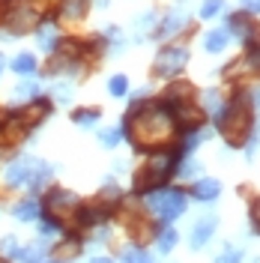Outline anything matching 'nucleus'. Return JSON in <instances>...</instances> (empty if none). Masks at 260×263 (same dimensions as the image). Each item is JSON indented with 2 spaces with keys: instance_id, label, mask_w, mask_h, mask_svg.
Returning a JSON list of instances; mask_svg holds the SVG:
<instances>
[{
  "instance_id": "nucleus-1",
  "label": "nucleus",
  "mask_w": 260,
  "mask_h": 263,
  "mask_svg": "<svg viewBox=\"0 0 260 263\" xmlns=\"http://www.w3.org/2000/svg\"><path fill=\"white\" fill-rule=\"evenodd\" d=\"M120 132H123L126 144L141 153L171 149L174 138L179 135L174 117L162 108V102H146V99L129 108V114L120 123Z\"/></svg>"
},
{
  "instance_id": "nucleus-2",
  "label": "nucleus",
  "mask_w": 260,
  "mask_h": 263,
  "mask_svg": "<svg viewBox=\"0 0 260 263\" xmlns=\"http://www.w3.org/2000/svg\"><path fill=\"white\" fill-rule=\"evenodd\" d=\"M212 120H215V129L221 135V141L230 149H243L245 141L254 132V105L248 99V90H243V93H236L233 99H228L225 108L212 117Z\"/></svg>"
},
{
  "instance_id": "nucleus-3",
  "label": "nucleus",
  "mask_w": 260,
  "mask_h": 263,
  "mask_svg": "<svg viewBox=\"0 0 260 263\" xmlns=\"http://www.w3.org/2000/svg\"><path fill=\"white\" fill-rule=\"evenodd\" d=\"M51 177H54V167L45 159H36V156H15L0 171V180L6 189H27L30 195L42 192L51 182Z\"/></svg>"
},
{
  "instance_id": "nucleus-4",
  "label": "nucleus",
  "mask_w": 260,
  "mask_h": 263,
  "mask_svg": "<svg viewBox=\"0 0 260 263\" xmlns=\"http://www.w3.org/2000/svg\"><path fill=\"white\" fill-rule=\"evenodd\" d=\"M179 156L177 149H159V153H146V162L144 167L135 174V182H132V192L135 195H146V192H153V189H162L171 182L174 177V167H177Z\"/></svg>"
},
{
  "instance_id": "nucleus-5",
  "label": "nucleus",
  "mask_w": 260,
  "mask_h": 263,
  "mask_svg": "<svg viewBox=\"0 0 260 263\" xmlns=\"http://www.w3.org/2000/svg\"><path fill=\"white\" fill-rule=\"evenodd\" d=\"M141 197H144L146 210L156 213L164 224H174L189 210V192L179 189V185H162V189H153V192H146Z\"/></svg>"
},
{
  "instance_id": "nucleus-6",
  "label": "nucleus",
  "mask_w": 260,
  "mask_h": 263,
  "mask_svg": "<svg viewBox=\"0 0 260 263\" xmlns=\"http://www.w3.org/2000/svg\"><path fill=\"white\" fill-rule=\"evenodd\" d=\"M42 21V15L33 9L27 0H6L0 6V27L12 36H24V33L36 30V24Z\"/></svg>"
},
{
  "instance_id": "nucleus-7",
  "label": "nucleus",
  "mask_w": 260,
  "mask_h": 263,
  "mask_svg": "<svg viewBox=\"0 0 260 263\" xmlns=\"http://www.w3.org/2000/svg\"><path fill=\"white\" fill-rule=\"evenodd\" d=\"M185 66H189V48L185 45H164L153 60V75L164 78V81H177Z\"/></svg>"
},
{
  "instance_id": "nucleus-8",
  "label": "nucleus",
  "mask_w": 260,
  "mask_h": 263,
  "mask_svg": "<svg viewBox=\"0 0 260 263\" xmlns=\"http://www.w3.org/2000/svg\"><path fill=\"white\" fill-rule=\"evenodd\" d=\"M39 203H42V213H48V215H54V218H60V221H63L69 213H75L78 197L72 195V192H66V189H48L45 197H42Z\"/></svg>"
},
{
  "instance_id": "nucleus-9",
  "label": "nucleus",
  "mask_w": 260,
  "mask_h": 263,
  "mask_svg": "<svg viewBox=\"0 0 260 263\" xmlns=\"http://www.w3.org/2000/svg\"><path fill=\"white\" fill-rule=\"evenodd\" d=\"M123 228H126V236L132 242H150L156 236V221L146 218L144 213H135V210H123Z\"/></svg>"
},
{
  "instance_id": "nucleus-10",
  "label": "nucleus",
  "mask_w": 260,
  "mask_h": 263,
  "mask_svg": "<svg viewBox=\"0 0 260 263\" xmlns=\"http://www.w3.org/2000/svg\"><path fill=\"white\" fill-rule=\"evenodd\" d=\"M215 230H218V215H212V213L200 215L195 224H192V230H189V248L192 251H203L212 242Z\"/></svg>"
},
{
  "instance_id": "nucleus-11",
  "label": "nucleus",
  "mask_w": 260,
  "mask_h": 263,
  "mask_svg": "<svg viewBox=\"0 0 260 263\" xmlns=\"http://www.w3.org/2000/svg\"><path fill=\"white\" fill-rule=\"evenodd\" d=\"M228 33L230 36H236L243 45H251L254 39H260L257 21L248 15V12H233V15L228 18Z\"/></svg>"
},
{
  "instance_id": "nucleus-12",
  "label": "nucleus",
  "mask_w": 260,
  "mask_h": 263,
  "mask_svg": "<svg viewBox=\"0 0 260 263\" xmlns=\"http://www.w3.org/2000/svg\"><path fill=\"white\" fill-rule=\"evenodd\" d=\"M72 215H75V228H81V230L99 228V224H108V218H111V215L105 213L99 203H78Z\"/></svg>"
},
{
  "instance_id": "nucleus-13",
  "label": "nucleus",
  "mask_w": 260,
  "mask_h": 263,
  "mask_svg": "<svg viewBox=\"0 0 260 263\" xmlns=\"http://www.w3.org/2000/svg\"><path fill=\"white\" fill-rule=\"evenodd\" d=\"M156 27H159V30H153L156 39H174V36H179V33L189 27V12H185V9H174V12H168Z\"/></svg>"
},
{
  "instance_id": "nucleus-14",
  "label": "nucleus",
  "mask_w": 260,
  "mask_h": 263,
  "mask_svg": "<svg viewBox=\"0 0 260 263\" xmlns=\"http://www.w3.org/2000/svg\"><path fill=\"white\" fill-rule=\"evenodd\" d=\"M33 33H36V45H39V51H45L48 57L57 51L60 39H63V36H60V27H57L54 21H45V18L36 24V30H33Z\"/></svg>"
},
{
  "instance_id": "nucleus-15",
  "label": "nucleus",
  "mask_w": 260,
  "mask_h": 263,
  "mask_svg": "<svg viewBox=\"0 0 260 263\" xmlns=\"http://www.w3.org/2000/svg\"><path fill=\"white\" fill-rule=\"evenodd\" d=\"M221 195V182L212 180V177H200V180L192 182V192L189 197H195L197 203H212V200H218Z\"/></svg>"
},
{
  "instance_id": "nucleus-16",
  "label": "nucleus",
  "mask_w": 260,
  "mask_h": 263,
  "mask_svg": "<svg viewBox=\"0 0 260 263\" xmlns=\"http://www.w3.org/2000/svg\"><path fill=\"white\" fill-rule=\"evenodd\" d=\"M39 215H42V203H39L36 195H24L15 206H12V218H15V221H24V224H27V221H36Z\"/></svg>"
},
{
  "instance_id": "nucleus-17",
  "label": "nucleus",
  "mask_w": 260,
  "mask_h": 263,
  "mask_svg": "<svg viewBox=\"0 0 260 263\" xmlns=\"http://www.w3.org/2000/svg\"><path fill=\"white\" fill-rule=\"evenodd\" d=\"M6 66L15 72L18 78H33V75L39 72V60H36V54H30V51H18Z\"/></svg>"
},
{
  "instance_id": "nucleus-18",
  "label": "nucleus",
  "mask_w": 260,
  "mask_h": 263,
  "mask_svg": "<svg viewBox=\"0 0 260 263\" xmlns=\"http://www.w3.org/2000/svg\"><path fill=\"white\" fill-rule=\"evenodd\" d=\"M48 251H51V260H63V263H69V260H75V257L81 254V239H78V236H66L60 246L48 248Z\"/></svg>"
},
{
  "instance_id": "nucleus-19",
  "label": "nucleus",
  "mask_w": 260,
  "mask_h": 263,
  "mask_svg": "<svg viewBox=\"0 0 260 263\" xmlns=\"http://www.w3.org/2000/svg\"><path fill=\"white\" fill-rule=\"evenodd\" d=\"M228 45H230L228 27H212V30L203 36V51H207V54H221Z\"/></svg>"
},
{
  "instance_id": "nucleus-20",
  "label": "nucleus",
  "mask_w": 260,
  "mask_h": 263,
  "mask_svg": "<svg viewBox=\"0 0 260 263\" xmlns=\"http://www.w3.org/2000/svg\"><path fill=\"white\" fill-rule=\"evenodd\" d=\"M90 0H57V12L63 21H81L87 15Z\"/></svg>"
},
{
  "instance_id": "nucleus-21",
  "label": "nucleus",
  "mask_w": 260,
  "mask_h": 263,
  "mask_svg": "<svg viewBox=\"0 0 260 263\" xmlns=\"http://www.w3.org/2000/svg\"><path fill=\"white\" fill-rule=\"evenodd\" d=\"M99 206L105 210L108 215H114L120 206H123V192L117 189V185H105L102 192H99V200H96Z\"/></svg>"
},
{
  "instance_id": "nucleus-22",
  "label": "nucleus",
  "mask_w": 260,
  "mask_h": 263,
  "mask_svg": "<svg viewBox=\"0 0 260 263\" xmlns=\"http://www.w3.org/2000/svg\"><path fill=\"white\" fill-rule=\"evenodd\" d=\"M102 120V108H75L72 111V123L81 126V129H90Z\"/></svg>"
},
{
  "instance_id": "nucleus-23",
  "label": "nucleus",
  "mask_w": 260,
  "mask_h": 263,
  "mask_svg": "<svg viewBox=\"0 0 260 263\" xmlns=\"http://www.w3.org/2000/svg\"><path fill=\"white\" fill-rule=\"evenodd\" d=\"M120 263H156V257L144 246H129L120 251Z\"/></svg>"
},
{
  "instance_id": "nucleus-24",
  "label": "nucleus",
  "mask_w": 260,
  "mask_h": 263,
  "mask_svg": "<svg viewBox=\"0 0 260 263\" xmlns=\"http://www.w3.org/2000/svg\"><path fill=\"white\" fill-rule=\"evenodd\" d=\"M42 93V87L33 81V78H21V81L15 84V90H12V96L18 99V102H30V99H36Z\"/></svg>"
},
{
  "instance_id": "nucleus-25",
  "label": "nucleus",
  "mask_w": 260,
  "mask_h": 263,
  "mask_svg": "<svg viewBox=\"0 0 260 263\" xmlns=\"http://www.w3.org/2000/svg\"><path fill=\"white\" fill-rule=\"evenodd\" d=\"M197 174H200V162L192 159V156H182L174 167V177H179V180H195Z\"/></svg>"
},
{
  "instance_id": "nucleus-26",
  "label": "nucleus",
  "mask_w": 260,
  "mask_h": 263,
  "mask_svg": "<svg viewBox=\"0 0 260 263\" xmlns=\"http://www.w3.org/2000/svg\"><path fill=\"white\" fill-rule=\"evenodd\" d=\"M200 108H203V114L215 117L221 108H225V96L212 87V90H207V93H203V99H200Z\"/></svg>"
},
{
  "instance_id": "nucleus-27",
  "label": "nucleus",
  "mask_w": 260,
  "mask_h": 263,
  "mask_svg": "<svg viewBox=\"0 0 260 263\" xmlns=\"http://www.w3.org/2000/svg\"><path fill=\"white\" fill-rule=\"evenodd\" d=\"M18 251H21V239H18V236H3V239H0V257L6 263H15Z\"/></svg>"
},
{
  "instance_id": "nucleus-28",
  "label": "nucleus",
  "mask_w": 260,
  "mask_h": 263,
  "mask_svg": "<svg viewBox=\"0 0 260 263\" xmlns=\"http://www.w3.org/2000/svg\"><path fill=\"white\" fill-rule=\"evenodd\" d=\"M156 236H159V251H162V254L174 251V248H177V242H179V233H177L174 228H171V224H168V228H164L162 233H156Z\"/></svg>"
},
{
  "instance_id": "nucleus-29",
  "label": "nucleus",
  "mask_w": 260,
  "mask_h": 263,
  "mask_svg": "<svg viewBox=\"0 0 260 263\" xmlns=\"http://www.w3.org/2000/svg\"><path fill=\"white\" fill-rule=\"evenodd\" d=\"M108 93L114 99H126L129 96V78L126 75H111V81H108Z\"/></svg>"
},
{
  "instance_id": "nucleus-30",
  "label": "nucleus",
  "mask_w": 260,
  "mask_h": 263,
  "mask_svg": "<svg viewBox=\"0 0 260 263\" xmlns=\"http://www.w3.org/2000/svg\"><path fill=\"white\" fill-rule=\"evenodd\" d=\"M99 141H102V147L114 149L123 141V132H120V126H114V129H99Z\"/></svg>"
},
{
  "instance_id": "nucleus-31",
  "label": "nucleus",
  "mask_w": 260,
  "mask_h": 263,
  "mask_svg": "<svg viewBox=\"0 0 260 263\" xmlns=\"http://www.w3.org/2000/svg\"><path fill=\"white\" fill-rule=\"evenodd\" d=\"M245 66H248V69H251V72H257L260 75V39H254V42H251V45H245Z\"/></svg>"
},
{
  "instance_id": "nucleus-32",
  "label": "nucleus",
  "mask_w": 260,
  "mask_h": 263,
  "mask_svg": "<svg viewBox=\"0 0 260 263\" xmlns=\"http://www.w3.org/2000/svg\"><path fill=\"white\" fill-rule=\"evenodd\" d=\"M243 257H245V251L243 248H236V246H225V251L215 257L212 263H243Z\"/></svg>"
},
{
  "instance_id": "nucleus-33",
  "label": "nucleus",
  "mask_w": 260,
  "mask_h": 263,
  "mask_svg": "<svg viewBox=\"0 0 260 263\" xmlns=\"http://www.w3.org/2000/svg\"><path fill=\"white\" fill-rule=\"evenodd\" d=\"M225 3L228 0H203V6H200V18H215L225 12Z\"/></svg>"
},
{
  "instance_id": "nucleus-34",
  "label": "nucleus",
  "mask_w": 260,
  "mask_h": 263,
  "mask_svg": "<svg viewBox=\"0 0 260 263\" xmlns=\"http://www.w3.org/2000/svg\"><path fill=\"white\" fill-rule=\"evenodd\" d=\"M51 96L57 99V102H69L72 99V87L69 84H57V87H51Z\"/></svg>"
},
{
  "instance_id": "nucleus-35",
  "label": "nucleus",
  "mask_w": 260,
  "mask_h": 263,
  "mask_svg": "<svg viewBox=\"0 0 260 263\" xmlns=\"http://www.w3.org/2000/svg\"><path fill=\"white\" fill-rule=\"evenodd\" d=\"M251 230H254V233H260V200H254V203H251Z\"/></svg>"
},
{
  "instance_id": "nucleus-36",
  "label": "nucleus",
  "mask_w": 260,
  "mask_h": 263,
  "mask_svg": "<svg viewBox=\"0 0 260 263\" xmlns=\"http://www.w3.org/2000/svg\"><path fill=\"white\" fill-rule=\"evenodd\" d=\"M243 12H248V15H257V12H260V0H243Z\"/></svg>"
},
{
  "instance_id": "nucleus-37",
  "label": "nucleus",
  "mask_w": 260,
  "mask_h": 263,
  "mask_svg": "<svg viewBox=\"0 0 260 263\" xmlns=\"http://www.w3.org/2000/svg\"><path fill=\"white\" fill-rule=\"evenodd\" d=\"M248 99H251V105H254V108H260V84L248 90Z\"/></svg>"
},
{
  "instance_id": "nucleus-38",
  "label": "nucleus",
  "mask_w": 260,
  "mask_h": 263,
  "mask_svg": "<svg viewBox=\"0 0 260 263\" xmlns=\"http://www.w3.org/2000/svg\"><path fill=\"white\" fill-rule=\"evenodd\" d=\"M90 263H117V260H111V257H105V254H102V257L96 254V257H90Z\"/></svg>"
},
{
  "instance_id": "nucleus-39",
  "label": "nucleus",
  "mask_w": 260,
  "mask_h": 263,
  "mask_svg": "<svg viewBox=\"0 0 260 263\" xmlns=\"http://www.w3.org/2000/svg\"><path fill=\"white\" fill-rule=\"evenodd\" d=\"M3 69H6V57H3V51H0V75H3Z\"/></svg>"
},
{
  "instance_id": "nucleus-40",
  "label": "nucleus",
  "mask_w": 260,
  "mask_h": 263,
  "mask_svg": "<svg viewBox=\"0 0 260 263\" xmlns=\"http://www.w3.org/2000/svg\"><path fill=\"white\" fill-rule=\"evenodd\" d=\"M93 3H96L99 9H105V6H108V0H93Z\"/></svg>"
},
{
  "instance_id": "nucleus-41",
  "label": "nucleus",
  "mask_w": 260,
  "mask_h": 263,
  "mask_svg": "<svg viewBox=\"0 0 260 263\" xmlns=\"http://www.w3.org/2000/svg\"><path fill=\"white\" fill-rule=\"evenodd\" d=\"M42 263H63V260H42Z\"/></svg>"
}]
</instances>
